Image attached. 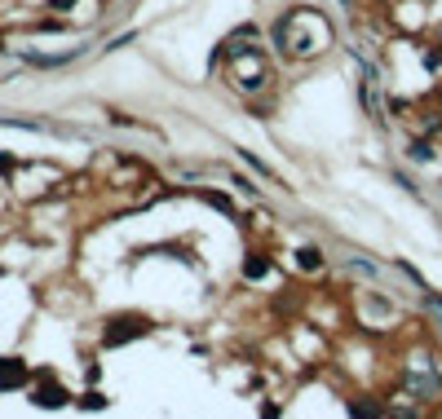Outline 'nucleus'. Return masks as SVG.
<instances>
[{
	"label": "nucleus",
	"instance_id": "obj_5",
	"mask_svg": "<svg viewBox=\"0 0 442 419\" xmlns=\"http://www.w3.org/2000/svg\"><path fill=\"white\" fill-rule=\"evenodd\" d=\"M199 199H204L208 208H217V212H226V217H235V203L226 199V195H217V190H199Z\"/></svg>",
	"mask_w": 442,
	"mask_h": 419
},
{
	"label": "nucleus",
	"instance_id": "obj_12",
	"mask_svg": "<svg viewBox=\"0 0 442 419\" xmlns=\"http://www.w3.org/2000/svg\"><path fill=\"white\" fill-rule=\"evenodd\" d=\"M0 49H5V35H0Z\"/></svg>",
	"mask_w": 442,
	"mask_h": 419
},
{
	"label": "nucleus",
	"instance_id": "obj_7",
	"mask_svg": "<svg viewBox=\"0 0 442 419\" xmlns=\"http://www.w3.org/2000/svg\"><path fill=\"white\" fill-rule=\"evenodd\" d=\"M80 406H85V411H106L111 402H106L102 393H85V398H80Z\"/></svg>",
	"mask_w": 442,
	"mask_h": 419
},
{
	"label": "nucleus",
	"instance_id": "obj_8",
	"mask_svg": "<svg viewBox=\"0 0 442 419\" xmlns=\"http://www.w3.org/2000/svg\"><path fill=\"white\" fill-rule=\"evenodd\" d=\"M407 154H411V159H416V163H425V159H429V141H416V146H411Z\"/></svg>",
	"mask_w": 442,
	"mask_h": 419
},
{
	"label": "nucleus",
	"instance_id": "obj_2",
	"mask_svg": "<svg viewBox=\"0 0 442 419\" xmlns=\"http://www.w3.org/2000/svg\"><path fill=\"white\" fill-rule=\"evenodd\" d=\"M71 402V393L58 384L53 375H44L40 384H35V393H31V406H40V411H58V406H67Z\"/></svg>",
	"mask_w": 442,
	"mask_h": 419
},
{
	"label": "nucleus",
	"instance_id": "obj_3",
	"mask_svg": "<svg viewBox=\"0 0 442 419\" xmlns=\"http://www.w3.org/2000/svg\"><path fill=\"white\" fill-rule=\"evenodd\" d=\"M31 380V371H27V362L22 357H0V393H14V389H22Z\"/></svg>",
	"mask_w": 442,
	"mask_h": 419
},
{
	"label": "nucleus",
	"instance_id": "obj_4",
	"mask_svg": "<svg viewBox=\"0 0 442 419\" xmlns=\"http://www.w3.org/2000/svg\"><path fill=\"white\" fill-rule=\"evenodd\" d=\"M266 274H270V256L253 251V256L244 260V278H248V283H257V278H266Z\"/></svg>",
	"mask_w": 442,
	"mask_h": 419
},
{
	"label": "nucleus",
	"instance_id": "obj_9",
	"mask_svg": "<svg viewBox=\"0 0 442 419\" xmlns=\"http://www.w3.org/2000/svg\"><path fill=\"white\" fill-rule=\"evenodd\" d=\"M244 163H248V168H257V177H270V172H266V163H261L253 150H244Z\"/></svg>",
	"mask_w": 442,
	"mask_h": 419
},
{
	"label": "nucleus",
	"instance_id": "obj_6",
	"mask_svg": "<svg viewBox=\"0 0 442 419\" xmlns=\"http://www.w3.org/2000/svg\"><path fill=\"white\" fill-rule=\"evenodd\" d=\"M296 265H301V269H318V265H323V251H318V247H301V251H296Z\"/></svg>",
	"mask_w": 442,
	"mask_h": 419
},
{
	"label": "nucleus",
	"instance_id": "obj_1",
	"mask_svg": "<svg viewBox=\"0 0 442 419\" xmlns=\"http://www.w3.org/2000/svg\"><path fill=\"white\" fill-rule=\"evenodd\" d=\"M142 335H151V318H142V314H115L102 327V344H106V349H119V344L142 340Z\"/></svg>",
	"mask_w": 442,
	"mask_h": 419
},
{
	"label": "nucleus",
	"instance_id": "obj_10",
	"mask_svg": "<svg viewBox=\"0 0 442 419\" xmlns=\"http://www.w3.org/2000/svg\"><path fill=\"white\" fill-rule=\"evenodd\" d=\"M0 172H14V154H0Z\"/></svg>",
	"mask_w": 442,
	"mask_h": 419
},
{
	"label": "nucleus",
	"instance_id": "obj_11",
	"mask_svg": "<svg viewBox=\"0 0 442 419\" xmlns=\"http://www.w3.org/2000/svg\"><path fill=\"white\" fill-rule=\"evenodd\" d=\"M76 0H49V9H71Z\"/></svg>",
	"mask_w": 442,
	"mask_h": 419
}]
</instances>
